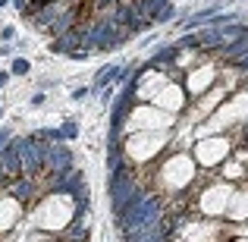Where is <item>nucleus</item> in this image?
I'll list each match as a JSON object with an SVG mask.
<instances>
[{
  "label": "nucleus",
  "instance_id": "nucleus-10",
  "mask_svg": "<svg viewBox=\"0 0 248 242\" xmlns=\"http://www.w3.org/2000/svg\"><path fill=\"white\" fill-rule=\"evenodd\" d=\"M116 73H120V63H107V66H104L101 73L94 76V88L104 91L107 85H113V82H116Z\"/></svg>",
  "mask_w": 248,
  "mask_h": 242
},
{
  "label": "nucleus",
  "instance_id": "nucleus-14",
  "mask_svg": "<svg viewBox=\"0 0 248 242\" xmlns=\"http://www.w3.org/2000/svg\"><path fill=\"white\" fill-rule=\"evenodd\" d=\"M10 142H13V129L10 126H0V151L10 148Z\"/></svg>",
  "mask_w": 248,
  "mask_h": 242
},
{
  "label": "nucleus",
  "instance_id": "nucleus-6",
  "mask_svg": "<svg viewBox=\"0 0 248 242\" xmlns=\"http://www.w3.org/2000/svg\"><path fill=\"white\" fill-rule=\"evenodd\" d=\"M76 22H79V6H69V10L60 13V19L50 25V35L54 38H66L69 32H76Z\"/></svg>",
  "mask_w": 248,
  "mask_h": 242
},
{
  "label": "nucleus",
  "instance_id": "nucleus-4",
  "mask_svg": "<svg viewBox=\"0 0 248 242\" xmlns=\"http://www.w3.org/2000/svg\"><path fill=\"white\" fill-rule=\"evenodd\" d=\"M35 176H16V179H13V186H10V198L16 201V205H31V201H35Z\"/></svg>",
  "mask_w": 248,
  "mask_h": 242
},
{
  "label": "nucleus",
  "instance_id": "nucleus-9",
  "mask_svg": "<svg viewBox=\"0 0 248 242\" xmlns=\"http://www.w3.org/2000/svg\"><path fill=\"white\" fill-rule=\"evenodd\" d=\"M176 57H179V44H173V48H164L160 54H154L151 60L145 63V66H148V69H164V63H173Z\"/></svg>",
  "mask_w": 248,
  "mask_h": 242
},
{
  "label": "nucleus",
  "instance_id": "nucleus-21",
  "mask_svg": "<svg viewBox=\"0 0 248 242\" xmlns=\"http://www.w3.org/2000/svg\"><path fill=\"white\" fill-rule=\"evenodd\" d=\"M3 179H6V173H3V167H0V186H3Z\"/></svg>",
  "mask_w": 248,
  "mask_h": 242
},
{
  "label": "nucleus",
  "instance_id": "nucleus-16",
  "mask_svg": "<svg viewBox=\"0 0 248 242\" xmlns=\"http://www.w3.org/2000/svg\"><path fill=\"white\" fill-rule=\"evenodd\" d=\"M110 3H116V0H91V13H101L104 6H110Z\"/></svg>",
  "mask_w": 248,
  "mask_h": 242
},
{
  "label": "nucleus",
  "instance_id": "nucleus-2",
  "mask_svg": "<svg viewBox=\"0 0 248 242\" xmlns=\"http://www.w3.org/2000/svg\"><path fill=\"white\" fill-rule=\"evenodd\" d=\"M148 195V189L141 186L135 176H129V179H123L120 186L110 192V208H113V217H123V214L129 211L132 205H139L141 198Z\"/></svg>",
  "mask_w": 248,
  "mask_h": 242
},
{
  "label": "nucleus",
  "instance_id": "nucleus-11",
  "mask_svg": "<svg viewBox=\"0 0 248 242\" xmlns=\"http://www.w3.org/2000/svg\"><path fill=\"white\" fill-rule=\"evenodd\" d=\"M10 73L13 76H29L31 73V63L25 60V57H16V60H13V66H10Z\"/></svg>",
  "mask_w": 248,
  "mask_h": 242
},
{
  "label": "nucleus",
  "instance_id": "nucleus-20",
  "mask_svg": "<svg viewBox=\"0 0 248 242\" xmlns=\"http://www.w3.org/2000/svg\"><path fill=\"white\" fill-rule=\"evenodd\" d=\"M6 79H10V73H0V88L6 85Z\"/></svg>",
  "mask_w": 248,
  "mask_h": 242
},
{
  "label": "nucleus",
  "instance_id": "nucleus-1",
  "mask_svg": "<svg viewBox=\"0 0 248 242\" xmlns=\"http://www.w3.org/2000/svg\"><path fill=\"white\" fill-rule=\"evenodd\" d=\"M10 145L16 148L19 161H22V176H38L44 170V145L41 142H35L31 135H25V139L13 135Z\"/></svg>",
  "mask_w": 248,
  "mask_h": 242
},
{
  "label": "nucleus",
  "instance_id": "nucleus-13",
  "mask_svg": "<svg viewBox=\"0 0 248 242\" xmlns=\"http://www.w3.org/2000/svg\"><path fill=\"white\" fill-rule=\"evenodd\" d=\"M60 129H63V139H66V142H73V139H76V135H79V126H76V123H73V120H66V123H63V126H60Z\"/></svg>",
  "mask_w": 248,
  "mask_h": 242
},
{
  "label": "nucleus",
  "instance_id": "nucleus-22",
  "mask_svg": "<svg viewBox=\"0 0 248 242\" xmlns=\"http://www.w3.org/2000/svg\"><path fill=\"white\" fill-rule=\"evenodd\" d=\"M6 3H10V0H0V6H6Z\"/></svg>",
  "mask_w": 248,
  "mask_h": 242
},
{
  "label": "nucleus",
  "instance_id": "nucleus-15",
  "mask_svg": "<svg viewBox=\"0 0 248 242\" xmlns=\"http://www.w3.org/2000/svg\"><path fill=\"white\" fill-rule=\"evenodd\" d=\"M173 16H176V10H173V6H170V3H167V6H164V10H160V13H157V16H154V19H157V22H170V19H173Z\"/></svg>",
  "mask_w": 248,
  "mask_h": 242
},
{
  "label": "nucleus",
  "instance_id": "nucleus-3",
  "mask_svg": "<svg viewBox=\"0 0 248 242\" xmlns=\"http://www.w3.org/2000/svg\"><path fill=\"white\" fill-rule=\"evenodd\" d=\"M44 170H47V173H73V170H76L73 151H69L63 142H57V145H44Z\"/></svg>",
  "mask_w": 248,
  "mask_h": 242
},
{
  "label": "nucleus",
  "instance_id": "nucleus-8",
  "mask_svg": "<svg viewBox=\"0 0 248 242\" xmlns=\"http://www.w3.org/2000/svg\"><path fill=\"white\" fill-rule=\"evenodd\" d=\"M217 54L223 57V60H230L232 66H236V63H239V60H242V57L248 54V38L242 35V38H239V41H232V44H226V48H220Z\"/></svg>",
  "mask_w": 248,
  "mask_h": 242
},
{
  "label": "nucleus",
  "instance_id": "nucleus-18",
  "mask_svg": "<svg viewBox=\"0 0 248 242\" xmlns=\"http://www.w3.org/2000/svg\"><path fill=\"white\" fill-rule=\"evenodd\" d=\"M13 3H16L19 13H29V0H13Z\"/></svg>",
  "mask_w": 248,
  "mask_h": 242
},
{
  "label": "nucleus",
  "instance_id": "nucleus-5",
  "mask_svg": "<svg viewBox=\"0 0 248 242\" xmlns=\"http://www.w3.org/2000/svg\"><path fill=\"white\" fill-rule=\"evenodd\" d=\"M50 50H54V54H79V50H85V41H82V29H76V32H69L66 38H57L54 44H50ZM85 54H88V50H85Z\"/></svg>",
  "mask_w": 248,
  "mask_h": 242
},
{
  "label": "nucleus",
  "instance_id": "nucleus-17",
  "mask_svg": "<svg viewBox=\"0 0 248 242\" xmlns=\"http://www.w3.org/2000/svg\"><path fill=\"white\" fill-rule=\"evenodd\" d=\"M13 35H16V29H13V25H3V29H0V38H3V41H10Z\"/></svg>",
  "mask_w": 248,
  "mask_h": 242
},
{
  "label": "nucleus",
  "instance_id": "nucleus-12",
  "mask_svg": "<svg viewBox=\"0 0 248 242\" xmlns=\"http://www.w3.org/2000/svg\"><path fill=\"white\" fill-rule=\"evenodd\" d=\"M107 163H110V170L123 167V148H110V154H107Z\"/></svg>",
  "mask_w": 248,
  "mask_h": 242
},
{
  "label": "nucleus",
  "instance_id": "nucleus-19",
  "mask_svg": "<svg viewBox=\"0 0 248 242\" xmlns=\"http://www.w3.org/2000/svg\"><path fill=\"white\" fill-rule=\"evenodd\" d=\"M88 91H91V88H76V91H73V97H76V101H82V97L88 95Z\"/></svg>",
  "mask_w": 248,
  "mask_h": 242
},
{
  "label": "nucleus",
  "instance_id": "nucleus-7",
  "mask_svg": "<svg viewBox=\"0 0 248 242\" xmlns=\"http://www.w3.org/2000/svg\"><path fill=\"white\" fill-rule=\"evenodd\" d=\"M0 167H3L6 176H22V161H19V154H16L13 145L0 151Z\"/></svg>",
  "mask_w": 248,
  "mask_h": 242
}]
</instances>
